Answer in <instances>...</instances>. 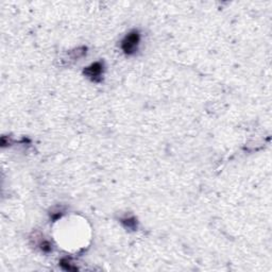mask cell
Segmentation results:
<instances>
[{
    "mask_svg": "<svg viewBox=\"0 0 272 272\" xmlns=\"http://www.w3.org/2000/svg\"><path fill=\"white\" fill-rule=\"evenodd\" d=\"M41 249L42 250H43L44 252H49L51 250V246H50V243H48V241H43V243H42V244H41Z\"/></svg>",
    "mask_w": 272,
    "mask_h": 272,
    "instance_id": "5",
    "label": "cell"
},
{
    "mask_svg": "<svg viewBox=\"0 0 272 272\" xmlns=\"http://www.w3.org/2000/svg\"><path fill=\"white\" fill-rule=\"evenodd\" d=\"M61 266L63 267L65 270H68V271H76L77 270L76 267H72L71 264H70V261H69L67 258L62 259V261H61Z\"/></svg>",
    "mask_w": 272,
    "mask_h": 272,
    "instance_id": "3",
    "label": "cell"
},
{
    "mask_svg": "<svg viewBox=\"0 0 272 272\" xmlns=\"http://www.w3.org/2000/svg\"><path fill=\"white\" fill-rule=\"evenodd\" d=\"M139 44V32L132 31L124 37L121 43V48L126 54H132L137 50V46Z\"/></svg>",
    "mask_w": 272,
    "mask_h": 272,
    "instance_id": "1",
    "label": "cell"
},
{
    "mask_svg": "<svg viewBox=\"0 0 272 272\" xmlns=\"http://www.w3.org/2000/svg\"><path fill=\"white\" fill-rule=\"evenodd\" d=\"M122 223L130 229H135V226H136V220L134 218L122 219Z\"/></svg>",
    "mask_w": 272,
    "mask_h": 272,
    "instance_id": "4",
    "label": "cell"
},
{
    "mask_svg": "<svg viewBox=\"0 0 272 272\" xmlns=\"http://www.w3.org/2000/svg\"><path fill=\"white\" fill-rule=\"evenodd\" d=\"M84 74L94 82H99L101 80V74L103 72V64L101 62H96L91 66L84 69Z\"/></svg>",
    "mask_w": 272,
    "mask_h": 272,
    "instance_id": "2",
    "label": "cell"
}]
</instances>
